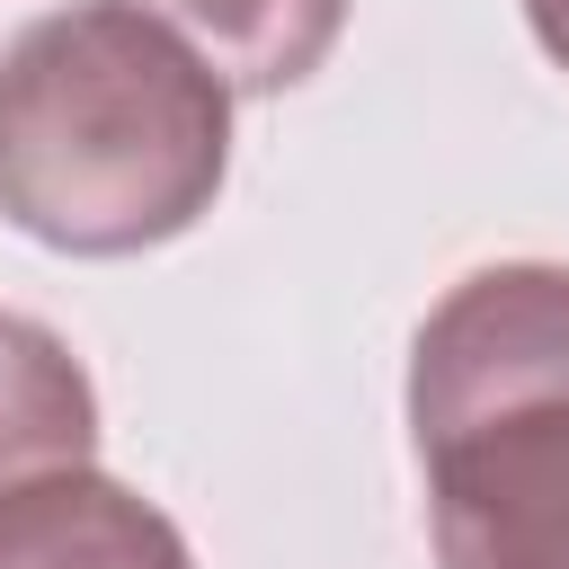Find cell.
Here are the masks:
<instances>
[{
	"label": "cell",
	"instance_id": "cell-1",
	"mask_svg": "<svg viewBox=\"0 0 569 569\" xmlns=\"http://www.w3.org/2000/svg\"><path fill=\"white\" fill-rule=\"evenodd\" d=\"M231 178V89L142 9L71 0L0 53V222L62 258L187 240Z\"/></svg>",
	"mask_w": 569,
	"mask_h": 569
},
{
	"label": "cell",
	"instance_id": "cell-2",
	"mask_svg": "<svg viewBox=\"0 0 569 569\" xmlns=\"http://www.w3.org/2000/svg\"><path fill=\"white\" fill-rule=\"evenodd\" d=\"M436 569H569V267L498 258L409 338Z\"/></svg>",
	"mask_w": 569,
	"mask_h": 569
},
{
	"label": "cell",
	"instance_id": "cell-3",
	"mask_svg": "<svg viewBox=\"0 0 569 569\" xmlns=\"http://www.w3.org/2000/svg\"><path fill=\"white\" fill-rule=\"evenodd\" d=\"M0 569H196V551L142 489L71 462L0 498Z\"/></svg>",
	"mask_w": 569,
	"mask_h": 569
},
{
	"label": "cell",
	"instance_id": "cell-4",
	"mask_svg": "<svg viewBox=\"0 0 569 569\" xmlns=\"http://www.w3.org/2000/svg\"><path fill=\"white\" fill-rule=\"evenodd\" d=\"M124 9L160 18L231 98L302 89L347 36V0H124Z\"/></svg>",
	"mask_w": 569,
	"mask_h": 569
},
{
	"label": "cell",
	"instance_id": "cell-5",
	"mask_svg": "<svg viewBox=\"0 0 569 569\" xmlns=\"http://www.w3.org/2000/svg\"><path fill=\"white\" fill-rule=\"evenodd\" d=\"M89 453H98V382L44 320L0 311V498Z\"/></svg>",
	"mask_w": 569,
	"mask_h": 569
},
{
	"label": "cell",
	"instance_id": "cell-6",
	"mask_svg": "<svg viewBox=\"0 0 569 569\" xmlns=\"http://www.w3.org/2000/svg\"><path fill=\"white\" fill-rule=\"evenodd\" d=\"M525 27H533V44L569 71V0H525Z\"/></svg>",
	"mask_w": 569,
	"mask_h": 569
}]
</instances>
